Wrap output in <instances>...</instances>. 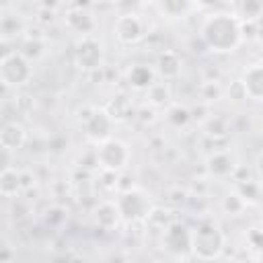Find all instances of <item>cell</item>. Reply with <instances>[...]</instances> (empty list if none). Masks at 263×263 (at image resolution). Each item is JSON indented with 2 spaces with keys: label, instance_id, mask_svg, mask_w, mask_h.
I'll use <instances>...</instances> for the list:
<instances>
[{
  "label": "cell",
  "instance_id": "obj_1",
  "mask_svg": "<svg viewBox=\"0 0 263 263\" xmlns=\"http://www.w3.org/2000/svg\"><path fill=\"white\" fill-rule=\"evenodd\" d=\"M199 39L214 53H230L242 41L240 18L232 12H212L199 27Z\"/></svg>",
  "mask_w": 263,
  "mask_h": 263
},
{
  "label": "cell",
  "instance_id": "obj_2",
  "mask_svg": "<svg viewBox=\"0 0 263 263\" xmlns=\"http://www.w3.org/2000/svg\"><path fill=\"white\" fill-rule=\"evenodd\" d=\"M226 249V236L214 220H201L193 228V257L199 261H216Z\"/></svg>",
  "mask_w": 263,
  "mask_h": 263
},
{
  "label": "cell",
  "instance_id": "obj_3",
  "mask_svg": "<svg viewBox=\"0 0 263 263\" xmlns=\"http://www.w3.org/2000/svg\"><path fill=\"white\" fill-rule=\"evenodd\" d=\"M33 76L31 60L21 51H6L0 60V80L4 88H21Z\"/></svg>",
  "mask_w": 263,
  "mask_h": 263
},
{
  "label": "cell",
  "instance_id": "obj_4",
  "mask_svg": "<svg viewBox=\"0 0 263 263\" xmlns=\"http://www.w3.org/2000/svg\"><path fill=\"white\" fill-rule=\"evenodd\" d=\"M95 156H97V164L107 171V173H121L127 168L129 164V158H132V152H129V146L119 140V138H109L101 144H97V150H95Z\"/></svg>",
  "mask_w": 263,
  "mask_h": 263
},
{
  "label": "cell",
  "instance_id": "obj_5",
  "mask_svg": "<svg viewBox=\"0 0 263 263\" xmlns=\"http://www.w3.org/2000/svg\"><path fill=\"white\" fill-rule=\"evenodd\" d=\"M160 242L164 251L175 259H187L189 255H193V230L185 222L175 220L160 234Z\"/></svg>",
  "mask_w": 263,
  "mask_h": 263
},
{
  "label": "cell",
  "instance_id": "obj_6",
  "mask_svg": "<svg viewBox=\"0 0 263 263\" xmlns=\"http://www.w3.org/2000/svg\"><path fill=\"white\" fill-rule=\"evenodd\" d=\"M115 203H117L119 214L125 222H146L148 214L154 208L150 203V197L142 189H136V187L127 189V191H121Z\"/></svg>",
  "mask_w": 263,
  "mask_h": 263
},
{
  "label": "cell",
  "instance_id": "obj_7",
  "mask_svg": "<svg viewBox=\"0 0 263 263\" xmlns=\"http://www.w3.org/2000/svg\"><path fill=\"white\" fill-rule=\"evenodd\" d=\"M74 62L84 72H97L103 68V45L92 35L80 37L74 47Z\"/></svg>",
  "mask_w": 263,
  "mask_h": 263
},
{
  "label": "cell",
  "instance_id": "obj_8",
  "mask_svg": "<svg viewBox=\"0 0 263 263\" xmlns=\"http://www.w3.org/2000/svg\"><path fill=\"white\" fill-rule=\"evenodd\" d=\"M113 35L119 43L123 45H134L138 41L144 39L146 35V27H144V21L134 14V12H125V14H119L113 23Z\"/></svg>",
  "mask_w": 263,
  "mask_h": 263
},
{
  "label": "cell",
  "instance_id": "obj_9",
  "mask_svg": "<svg viewBox=\"0 0 263 263\" xmlns=\"http://www.w3.org/2000/svg\"><path fill=\"white\" fill-rule=\"evenodd\" d=\"M113 123H115V121L111 119V115H109L105 109H97V111L90 115V119L84 123V134H86L88 140L101 144V142L113 138V136H111Z\"/></svg>",
  "mask_w": 263,
  "mask_h": 263
},
{
  "label": "cell",
  "instance_id": "obj_10",
  "mask_svg": "<svg viewBox=\"0 0 263 263\" xmlns=\"http://www.w3.org/2000/svg\"><path fill=\"white\" fill-rule=\"evenodd\" d=\"M181 70H183V60L179 58L177 51L173 49H162L158 55H156V64H154V72L164 80H177L181 76Z\"/></svg>",
  "mask_w": 263,
  "mask_h": 263
},
{
  "label": "cell",
  "instance_id": "obj_11",
  "mask_svg": "<svg viewBox=\"0 0 263 263\" xmlns=\"http://www.w3.org/2000/svg\"><path fill=\"white\" fill-rule=\"evenodd\" d=\"M64 21H66V27L70 31H74V33H78L82 37H88L92 33V29H95V16L86 8H82V6L68 8Z\"/></svg>",
  "mask_w": 263,
  "mask_h": 263
},
{
  "label": "cell",
  "instance_id": "obj_12",
  "mask_svg": "<svg viewBox=\"0 0 263 263\" xmlns=\"http://www.w3.org/2000/svg\"><path fill=\"white\" fill-rule=\"evenodd\" d=\"M27 142V129L23 123L18 121H6L0 129V144L4 152H12V150H21Z\"/></svg>",
  "mask_w": 263,
  "mask_h": 263
},
{
  "label": "cell",
  "instance_id": "obj_13",
  "mask_svg": "<svg viewBox=\"0 0 263 263\" xmlns=\"http://www.w3.org/2000/svg\"><path fill=\"white\" fill-rule=\"evenodd\" d=\"M245 88H247V97L253 101L263 103V64H251L242 70L240 76Z\"/></svg>",
  "mask_w": 263,
  "mask_h": 263
},
{
  "label": "cell",
  "instance_id": "obj_14",
  "mask_svg": "<svg viewBox=\"0 0 263 263\" xmlns=\"http://www.w3.org/2000/svg\"><path fill=\"white\" fill-rule=\"evenodd\" d=\"M121 220H123V218H121L119 208H117L115 201H103V203H99L97 210H95V222H97V226L103 228V230H113V228H117Z\"/></svg>",
  "mask_w": 263,
  "mask_h": 263
},
{
  "label": "cell",
  "instance_id": "obj_15",
  "mask_svg": "<svg viewBox=\"0 0 263 263\" xmlns=\"http://www.w3.org/2000/svg\"><path fill=\"white\" fill-rule=\"evenodd\" d=\"M154 78H156V72L148 64H134L127 70V82L136 90H148L156 82Z\"/></svg>",
  "mask_w": 263,
  "mask_h": 263
},
{
  "label": "cell",
  "instance_id": "obj_16",
  "mask_svg": "<svg viewBox=\"0 0 263 263\" xmlns=\"http://www.w3.org/2000/svg\"><path fill=\"white\" fill-rule=\"evenodd\" d=\"M105 111L111 115L113 121H125V119H129L132 115H136L134 105H132V99H129L125 92H115V95L109 99Z\"/></svg>",
  "mask_w": 263,
  "mask_h": 263
},
{
  "label": "cell",
  "instance_id": "obj_17",
  "mask_svg": "<svg viewBox=\"0 0 263 263\" xmlns=\"http://www.w3.org/2000/svg\"><path fill=\"white\" fill-rule=\"evenodd\" d=\"M23 191V179L21 173L12 166H4L0 173V193L4 197H14Z\"/></svg>",
  "mask_w": 263,
  "mask_h": 263
},
{
  "label": "cell",
  "instance_id": "obj_18",
  "mask_svg": "<svg viewBox=\"0 0 263 263\" xmlns=\"http://www.w3.org/2000/svg\"><path fill=\"white\" fill-rule=\"evenodd\" d=\"M0 33H2V39L4 41H10L18 35L25 33V23L18 14L14 12H2V18H0Z\"/></svg>",
  "mask_w": 263,
  "mask_h": 263
},
{
  "label": "cell",
  "instance_id": "obj_19",
  "mask_svg": "<svg viewBox=\"0 0 263 263\" xmlns=\"http://www.w3.org/2000/svg\"><path fill=\"white\" fill-rule=\"evenodd\" d=\"M234 160L226 154V152H216L208 158V171L210 175L214 177H232V171H234Z\"/></svg>",
  "mask_w": 263,
  "mask_h": 263
},
{
  "label": "cell",
  "instance_id": "obj_20",
  "mask_svg": "<svg viewBox=\"0 0 263 263\" xmlns=\"http://www.w3.org/2000/svg\"><path fill=\"white\" fill-rule=\"evenodd\" d=\"M156 6L168 18H183L193 10V4L185 2V0H164V2H158Z\"/></svg>",
  "mask_w": 263,
  "mask_h": 263
},
{
  "label": "cell",
  "instance_id": "obj_21",
  "mask_svg": "<svg viewBox=\"0 0 263 263\" xmlns=\"http://www.w3.org/2000/svg\"><path fill=\"white\" fill-rule=\"evenodd\" d=\"M166 121H168L173 127L181 129V127H187L193 119H191V111H189V107L179 105V103H173V105L166 107Z\"/></svg>",
  "mask_w": 263,
  "mask_h": 263
},
{
  "label": "cell",
  "instance_id": "obj_22",
  "mask_svg": "<svg viewBox=\"0 0 263 263\" xmlns=\"http://www.w3.org/2000/svg\"><path fill=\"white\" fill-rule=\"evenodd\" d=\"M201 125H203L205 136H208V138H214V140L226 138L228 132H230V125H228L226 117H222V115H210Z\"/></svg>",
  "mask_w": 263,
  "mask_h": 263
},
{
  "label": "cell",
  "instance_id": "obj_23",
  "mask_svg": "<svg viewBox=\"0 0 263 263\" xmlns=\"http://www.w3.org/2000/svg\"><path fill=\"white\" fill-rule=\"evenodd\" d=\"M148 103L150 107H168L171 105V88L166 82H154L148 88Z\"/></svg>",
  "mask_w": 263,
  "mask_h": 263
},
{
  "label": "cell",
  "instance_id": "obj_24",
  "mask_svg": "<svg viewBox=\"0 0 263 263\" xmlns=\"http://www.w3.org/2000/svg\"><path fill=\"white\" fill-rule=\"evenodd\" d=\"M173 222H175V220L171 218V212L164 210V208H152V212H150L148 218H146V226L152 228V230H156V232H160V234H162Z\"/></svg>",
  "mask_w": 263,
  "mask_h": 263
},
{
  "label": "cell",
  "instance_id": "obj_25",
  "mask_svg": "<svg viewBox=\"0 0 263 263\" xmlns=\"http://www.w3.org/2000/svg\"><path fill=\"white\" fill-rule=\"evenodd\" d=\"M236 193L242 197V201H245L247 205H251V203H259V201L263 199V187H261L255 179L236 185Z\"/></svg>",
  "mask_w": 263,
  "mask_h": 263
},
{
  "label": "cell",
  "instance_id": "obj_26",
  "mask_svg": "<svg viewBox=\"0 0 263 263\" xmlns=\"http://www.w3.org/2000/svg\"><path fill=\"white\" fill-rule=\"evenodd\" d=\"M197 92H199L201 103H205V105H212V103H216V101H220V99L224 97L222 84H220V82H212V80H203V82L199 84Z\"/></svg>",
  "mask_w": 263,
  "mask_h": 263
},
{
  "label": "cell",
  "instance_id": "obj_27",
  "mask_svg": "<svg viewBox=\"0 0 263 263\" xmlns=\"http://www.w3.org/2000/svg\"><path fill=\"white\" fill-rule=\"evenodd\" d=\"M245 208H247V203L242 201V197L236 191H230L222 197V210L228 216H240L245 212Z\"/></svg>",
  "mask_w": 263,
  "mask_h": 263
},
{
  "label": "cell",
  "instance_id": "obj_28",
  "mask_svg": "<svg viewBox=\"0 0 263 263\" xmlns=\"http://www.w3.org/2000/svg\"><path fill=\"white\" fill-rule=\"evenodd\" d=\"M43 49H45V41H43V37H27V41H25L21 53L33 62V60H37V58L43 55Z\"/></svg>",
  "mask_w": 263,
  "mask_h": 263
},
{
  "label": "cell",
  "instance_id": "obj_29",
  "mask_svg": "<svg viewBox=\"0 0 263 263\" xmlns=\"http://www.w3.org/2000/svg\"><path fill=\"white\" fill-rule=\"evenodd\" d=\"M240 10V21H259L263 16V2H242L238 6Z\"/></svg>",
  "mask_w": 263,
  "mask_h": 263
},
{
  "label": "cell",
  "instance_id": "obj_30",
  "mask_svg": "<svg viewBox=\"0 0 263 263\" xmlns=\"http://www.w3.org/2000/svg\"><path fill=\"white\" fill-rule=\"evenodd\" d=\"M226 97L230 99V101H236V103H240V101H245V99H249L247 97V88H245V84H242V80L240 78H236V80H232L228 86H226Z\"/></svg>",
  "mask_w": 263,
  "mask_h": 263
},
{
  "label": "cell",
  "instance_id": "obj_31",
  "mask_svg": "<svg viewBox=\"0 0 263 263\" xmlns=\"http://www.w3.org/2000/svg\"><path fill=\"white\" fill-rule=\"evenodd\" d=\"M247 242H249V247L253 251L263 253V228H259V226L249 228L247 230Z\"/></svg>",
  "mask_w": 263,
  "mask_h": 263
},
{
  "label": "cell",
  "instance_id": "obj_32",
  "mask_svg": "<svg viewBox=\"0 0 263 263\" xmlns=\"http://www.w3.org/2000/svg\"><path fill=\"white\" fill-rule=\"evenodd\" d=\"M136 119L142 121V123H152L156 119V109L154 107H148V105H142L136 111Z\"/></svg>",
  "mask_w": 263,
  "mask_h": 263
},
{
  "label": "cell",
  "instance_id": "obj_33",
  "mask_svg": "<svg viewBox=\"0 0 263 263\" xmlns=\"http://www.w3.org/2000/svg\"><path fill=\"white\" fill-rule=\"evenodd\" d=\"M232 179L236 181V185H240V183L253 181V173H251L245 164H236V166H234V171H232Z\"/></svg>",
  "mask_w": 263,
  "mask_h": 263
},
{
  "label": "cell",
  "instance_id": "obj_34",
  "mask_svg": "<svg viewBox=\"0 0 263 263\" xmlns=\"http://www.w3.org/2000/svg\"><path fill=\"white\" fill-rule=\"evenodd\" d=\"M55 16V8H49V4H43L37 10V23H53Z\"/></svg>",
  "mask_w": 263,
  "mask_h": 263
},
{
  "label": "cell",
  "instance_id": "obj_35",
  "mask_svg": "<svg viewBox=\"0 0 263 263\" xmlns=\"http://www.w3.org/2000/svg\"><path fill=\"white\" fill-rule=\"evenodd\" d=\"M255 168H257V173L263 177V152L257 156V160H255Z\"/></svg>",
  "mask_w": 263,
  "mask_h": 263
},
{
  "label": "cell",
  "instance_id": "obj_36",
  "mask_svg": "<svg viewBox=\"0 0 263 263\" xmlns=\"http://www.w3.org/2000/svg\"><path fill=\"white\" fill-rule=\"evenodd\" d=\"M234 263H259L257 259H251V257H242V259H238V261H234Z\"/></svg>",
  "mask_w": 263,
  "mask_h": 263
},
{
  "label": "cell",
  "instance_id": "obj_37",
  "mask_svg": "<svg viewBox=\"0 0 263 263\" xmlns=\"http://www.w3.org/2000/svg\"><path fill=\"white\" fill-rule=\"evenodd\" d=\"M261 212H263V208H261Z\"/></svg>",
  "mask_w": 263,
  "mask_h": 263
}]
</instances>
